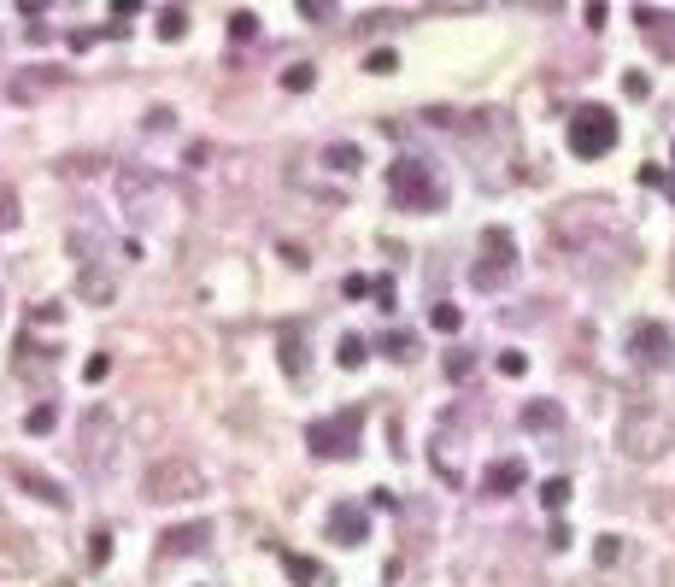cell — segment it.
I'll return each mask as SVG.
<instances>
[{
    "instance_id": "44dd1931",
    "label": "cell",
    "mask_w": 675,
    "mask_h": 587,
    "mask_svg": "<svg viewBox=\"0 0 675 587\" xmlns=\"http://www.w3.org/2000/svg\"><path fill=\"white\" fill-rule=\"evenodd\" d=\"M282 370H289L294 382L306 377V347H299V329H294V323L282 329Z\"/></svg>"
},
{
    "instance_id": "83f0119b",
    "label": "cell",
    "mask_w": 675,
    "mask_h": 587,
    "mask_svg": "<svg viewBox=\"0 0 675 587\" xmlns=\"http://www.w3.org/2000/svg\"><path fill=\"white\" fill-rule=\"evenodd\" d=\"M311 83H318V71H311V65H289V71H282V89H289V94H306Z\"/></svg>"
},
{
    "instance_id": "d590c367",
    "label": "cell",
    "mask_w": 675,
    "mask_h": 587,
    "mask_svg": "<svg viewBox=\"0 0 675 587\" xmlns=\"http://www.w3.org/2000/svg\"><path fill=\"white\" fill-rule=\"evenodd\" d=\"M299 12H306V18H318V24H329L335 18V0H294Z\"/></svg>"
},
{
    "instance_id": "ac0fdd59",
    "label": "cell",
    "mask_w": 675,
    "mask_h": 587,
    "mask_svg": "<svg viewBox=\"0 0 675 587\" xmlns=\"http://www.w3.org/2000/svg\"><path fill=\"white\" fill-rule=\"evenodd\" d=\"M59 71H47V65H35V71H24V77H12V100H42V94H54L59 89Z\"/></svg>"
},
{
    "instance_id": "3957f363",
    "label": "cell",
    "mask_w": 675,
    "mask_h": 587,
    "mask_svg": "<svg viewBox=\"0 0 675 587\" xmlns=\"http://www.w3.org/2000/svg\"><path fill=\"white\" fill-rule=\"evenodd\" d=\"M387 189H394V200H399L406 211H435V206L446 200V189L435 182V165H429V159H406V153L387 165Z\"/></svg>"
},
{
    "instance_id": "4316f807",
    "label": "cell",
    "mask_w": 675,
    "mask_h": 587,
    "mask_svg": "<svg viewBox=\"0 0 675 587\" xmlns=\"http://www.w3.org/2000/svg\"><path fill=\"white\" fill-rule=\"evenodd\" d=\"M54 423H59V406H54V399H42V406H35L30 417H24V429H30V435H47Z\"/></svg>"
},
{
    "instance_id": "4fadbf2b",
    "label": "cell",
    "mask_w": 675,
    "mask_h": 587,
    "mask_svg": "<svg viewBox=\"0 0 675 587\" xmlns=\"http://www.w3.org/2000/svg\"><path fill=\"white\" fill-rule=\"evenodd\" d=\"M365 534H370V517H365V511L353 505V499L329 511V541H335V546H358V541H365Z\"/></svg>"
},
{
    "instance_id": "ab89813d",
    "label": "cell",
    "mask_w": 675,
    "mask_h": 587,
    "mask_svg": "<svg viewBox=\"0 0 675 587\" xmlns=\"http://www.w3.org/2000/svg\"><path fill=\"white\" fill-rule=\"evenodd\" d=\"M605 18H611V12H605V0H587V12H582V24H587V30H605Z\"/></svg>"
},
{
    "instance_id": "30bf717a",
    "label": "cell",
    "mask_w": 675,
    "mask_h": 587,
    "mask_svg": "<svg viewBox=\"0 0 675 587\" xmlns=\"http://www.w3.org/2000/svg\"><path fill=\"white\" fill-rule=\"evenodd\" d=\"M629 353H634V365H641V370H664L670 358H675V335L664 329V323H634Z\"/></svg>"
},
{
    "instance_id": "74e56055",
    "label": "cell",
    "mask_w": 675,
    "mask_h": 587,
    "mask_svg": "<svg viewBox=\"0 0 675 587\" xmlns=\"http://www.w3.org/2000/svg\"><path fill=\"white\" fill-rule=\"evenodd\" d=\"M341 294H347V299H365V294H377V282H370V277H358V270H353V277L341 282Z\"/></svg>"
},
{
    "instance_id": "e575fe53",
    "label": "cell",
    "mask_w": 675,
    "mask_h": 587,
    "mask_svg": "<svg viewBox=\"0 0 675 587\" xmlns=\"http://www.w3.org/2000/svg\"><path fill=\"white\" fill-rule=\"evenodd\" d=\"M12 223H18V194L0 182V230H12Z\"/></svg>"
},
{
    "instance_id": "603a6c76",
    "label": "cell",
    "mask_w": 675,
    "mask_h": 587,
    "mask_svg": "<svg viewBox=\"0 0 675 587\" xmlns=\"http://www.w3.org/2000/svg\"><path fill=\"white\" fill-rule=\"evenodd\" d=\"M335 358H341V370H358L370 358V341H365V335H341V353H335Z\"/></svg>"
},
{
    "instance_id": "7a4b0ae2",
    "label": "cell",
    "mask_w": 675,
    "mask_h": 587,
    "mask_svg": "<svg viewBox=\"0 0 675 587\" xmlns=\"http://www.w3.org/2000/svg\"><path fill=\"white\" fill-rule=\"evenodd\" d=\"M112 189H118V206H123V218H130L135 230H147V223H153L159 211L171 206L165 177H153V171H142V165H118Z\"/></svg>"
},
{
    "instance_id": "ee69618b",
    "label": "cell",
    "mask_w": 675,
    "mask_h": 587,
    "mask_svg": "<svg viewBox=\"0 0 675 587\" xmlns=\"http://www.w3.org/2000/svg\"><path fill=\"white\" fill-rule=\"evenodd\" d=\"M18 6L30 12V18H42V12H47V0H18Z\"/></svg>"
},
{
    "instance_id": "d4e9b609",
    "label": "cell",
    "mask_w": 675,
    "mask_h": 587,
    "mask_svg": "<svg viewBox=\"0 0 675 587\" xmlns=\"http://www.w3.org/2000/svg\"><path fill=\"white\" fill-rule=\"evenodd\" d=\"M0 570H35V546H6L0 534Z\"/></svg>"
},
{
    "instance_id": "f6af8a7d",
    "label": "cell",
    "mask_w": 675,
    "mask_h": 587,
    "mask_svg": "<svg viewBox=\"0 0 675 587\" xmlns=\"http://www.w3.org/2000/svg\"><path fill=\"white\" fill-rule=\"evenodd\" d=\"M529 6H546V12H558V6H564V0H529Z\"/></svg>"
},
{
    "instance_id": "5bb4252c",
    "label": "cell",
    "mask_w": 675,
    "mask_h": 587,
    "mask_svg": "<svg viewBox=\"0 0 675 587\" xmlns=\"http://www.w3.org/2000/svg\"><path fill=\"white\" fill-rule=\"evenodd\" d=\"M12 482H18L30 499H42V505H59V511H65V488H59L54 476H42V470H30V465H12Z\"/></svg>"
},
{
    "instance_id": "f546056e",
    "label": "cell",
    "mask_w": 675,
    "mask_h": 587,
    "mask_svg": "<svg viewBox=\"0 0 675 587\" xmlns=\"http://www.w3.org/2000/svg\"><path fill=\"white\" fill-rule=\"evenodd\" d=\"M470 370H476V353H465V347H453V353H446V377H453V382H465Z\"/></svg>"
},
{
    "instance_id": "7402d4cb",
    "label": "cell",
    "mask_w": 675,
    "mask_h": 587,
    "mask_svg": "<svg viewBox=\"0 0 675 587\" xmlns=\"http://www.w3.org/2000/svg\"><path fill=\"white\" fill-rule=\"evenodd\" d=\"M382 353L394 358V365H411V358H417V335H406V329H387V335H382Z\"/></svg>"
},
{
    "instance_id": "f1b7e54d",
    "label": "cell",
    "mask_w": 675,
    "mask_h": 587,
    "mask_svg": "<svg viewBox=\"0 0 675 587\" xmlns=\"http://www.w3.org/2000/svg\"><path fill=\"white\" fill-rule=\"evenodd\" d=\"M541 505H546V511H564V505H570V482H564V476H553V482L541 488Z\"/></svg>"
},
{
    "instance_id": "7c38bea8",
    "label": "cell",
    "mask_w": 675,
    "mask_h": 587,
    "mask_svg": "<svg viewBox=\"0 0 675 587\" xmlns=\"http://www.w3.org/2000/svg\"><path fill=\"white\" fill-rule=\"evenodd\" d=\"M206 541H211V523H182V529L159 534V558H194Z\"/></svg>"
},
{
    "instance_id": "6da1fadb",
    "label": "cell",
    "mask_w": 675,
    "mask_h": 587,
    "mask_svg": "<svg viewBox=\"0 0 675 587\" xmlns=\"http://www.w3.org/2000/svg\"><path fill=\"white\" fill-rule=\"evenodd\" d=\"M142 494L153 499V505H182V499H200L206 494V470L194 465V458L171 453V458H153L142 476Z\"/></svg>"
},
{
    "instance_id": "277c9868",
    "label": "cell",
    "mask_w": 675,
    "mask_h": 587,
    "mask_svg": "<svg viewBox=\"0 0 675 587\" xmlns=\"http://www.w3.org/2000/svg\"><path fill=\"white\" fill-rule=\"evenodd\" d=\"M617 441H622V453H629V458H664L670 446H675V423L658 406H634L629 417H622Z\"/></svg>"
},
{
    "instance_id": "836d02e7",
    "label": "cell",
    "mask_w": 675,
    "mask_h": 587,
    "mask_svg": "<svg viewBox=\"0 0 675 587\" xmlns=\"http://www.w3.org/2000/svg\"><path fill=\"white\" fill-rule=\"evenodd\" d=\"M365 71H370V77H387V71H399V59L387 54V47H377V54L365 59Z\"/></svg>"
},
{
    "instance_id": "60d3db41",
    "label": "cell",
    "mask_w": 675,
    "mask_h": 587,
    "mask_svg": "<svg viewBox=\"0 0 675 587\" xmlns=\"http://www.w3.org/2000/svg\"><path fill=\"white\" fill-rule=\"evenodd\" d=\"M523 370H529V358H523V353H499V377H523Z\"/></svg>"
},
{
    "instance_id": "5b68a950",
    "label": "cell",
    "mask_w": 675,
    "mask_h": 587,
    "mask_svg": "<svg viewBox=\"0 0 675 587\" xmlns=\"http://www.w3.org/2000/svg\"><path fill=\"white\" fill-rule=\"evenodd\" d=\"M470 282L482 294H499L517 282V241H511V230H482V259L470 265Z\"/></svg>"
},
{
    "instance_id": "e0dca14e",
    "label": "cell",
    "mask_w": 675,
    "mask_h": 587,
    "mask_svg": "<svg viewBox=\"0 0 675 587\" xmlns=\"http://www.w3.org/2000/svg\"><path fill=\"white\" fill-rule=\"evenodd\" d=\"M523 482H529V470H523V458H505V465H494L482 476V494L487 499H505V494H517Z\"/></svg>"
},
{
    "instance_id": "ffe728a7",
    "label": "cell",
    "mask_w": 675,
    "mask_h": 587,
    "mask_svg": "<svg viewBox=\"0 0 675 587\" xmlns=\"http://www.w3.org/2000/svg\"><path fill=\"white\" fill-rule=\"evenodd\" d=\"M523 429H534V435H541V429H564V411H558L553 399H546V406L534 399V406H523Z\"/></svg>"
},
{
    "instance_id": "b9f144b4",
    "label": "cell",
    "mask_w": 675,
    "mask_h": 587,
    "mask_svg": "<svg viewBox=\"0 0 675 587\" xmlns=\"http://www.w3.org/2000/svg\"><path fill=\"white\" fill-rule=\"evenodd\" d=\"M171 123H177V112H171V106H153V112H147V130H171Z\"/></svg>"
},
{
    "instance_id": "8992f818",
    "label": "cell",
    "mask_w": 675,
    "mask_h": 587,
    "mask_svg": "<svg viewBox=\"0 0 675 587\" xmlns=\"http://www.w3.org/2000/svg\"><path fill=\"white\" fill-rule=\"evenodd\" d=\"M358 435H365V411L347 406V411H335V417L311 423L306 446H311V458H353L358 453Z\"/></svg>"
},
{
    "instance_id": "f35d334b",
    "label": "cell",
    "mask_w": 675,
    "mask_h": 587,
    "mask_svg": "<svg viewBox=\"0 0 675 587\" xmlns=\"http://www.w3.org/2000/svg\"><path fill=\"white\" fill-rule=\"evenodd\" d=\"M83 377H89V382H106V377H112V358H106V353H94L89 365H83Z\"/></svg>"
},
{
    "instance_id": "cb8c5ba5",
    "label": "cell",
    "mask_w": 675,
    "mask_h": 587,
    "mask_svg": "<svg viewBox=\"0 0 675 587\" xmlns=\"http://www.w3.org/2000/svg\"><path fill=\"white\" fill-rule=\"evenodd\" d=\"M159 35H165V42H182V35H189V12L165 6V12H159Z\"/></svg>"
},
{
    "instance_id": "2e32d148",
    "label": "cell",
    "mask_w": 675,
    "mask_h": 587,
    "mask_svg": "<svg viewBox=\"0 0 675 587\" xmlns=\"http://www.w3.org/2000/svg\"><path fill=\"white\" fill-rule=\"evenodd\" d=\"M282 570H289L294 587H335L329 564H318V558H306V553H282Z\"/></svg>"
},
{
    "instance_id": "484cf974",
    "label": "cell",
    "mask_w": 675,
    "mask_h": 587,
    "mask_svg": "<svg viewBox=\"0 0 675 587\" xmlns=\"http://www.w3.org/2000/svg\"><path fill=\"white\" fill-rule=\"evenodd\" d=\"M593 564H599V570L622 564V534H599V541H593Z\"/></svg>"
},
{
    "instance_id": "9a60e30c",
    "label": "cell",
    "mask_w": 675,
    "mask_h": 587,
    "mask_svg": "<svg viewBox=\"0 0 675 587\" xmlns=\"http://www.w3.org/2000/svg\"><path fill=\"white\" fill-rule=\"evenodd\" d=\"M77 294L89 299V306H112L118 282H112V270H106V265H77Z\"/></svg>"
},
{
    "instance_id": "d6a6232c",
    "label": "cell",
    "mask_w": 675,
    "mask_h": 587,
    "mask_svg": "<svg viewBox=\"0 0 675 587\" xmlns=\"http://www.w3.org/2000/svg\"><path fill=\"white\" fill-rule=\"evenodd\" d=\"M230 35H235V42H253V35H259V18H253V12H235V18H230Z\"/></svg>"
},
{
    "instance_id": "9c48e42d",
    "label": "cell",
    "mask_w": 675,
    "mask_h": 587,
    "mask_svg": "<svg viewBox=\"0 0 675 587\" xmlns=\"http://www.w3.org/2000/svg\"><path fill=\"white\" fill-rule=\"evenodd\" d=\"M112 446H118V417H112L106 406H89L83 411V429H77V465L89 470V476H100Z\"/></svg>"
},
{
    "instance_id": "1f68e13d",
    "label": "cell",
    "mask_w": 675,
    "mask_h": 587,
    "mask_svg": "<svg viewBox=\"0 0 675 587\" xmlns=\"http://www.w3.org/2000/svg\"><path fill=\"white\" fill-rule=\"evenodd\" d=\"M106 558H112V529H94V534H89V564L100 570Z\"/></svg>"
},
{
    "instance_id": "d6986e66",
    "label": "cell",
    "mask_w": 675,
    "mask_h": 587,
    "mask_svg": "<svg viewBox=\"0 0 675 587\" xmlns=\"http://www.w3.org/2000/svg\"><path fill=\"white\" fill-rule=\"evenodd\" d=\"M318 159H323V165L335 171V177H353V171L365 165V147H358V142H329V147H323Z\"/></svg>"
},
{
    "instance_id": "4dcf8cb0",
    "label": "cell",
    "mask_w": 675,
    "mask_h": 587,
    "mask_svg": "<svg viewBox=\"0 0 675 587\" xmlns=\"http://www.w3.org/2000/svg\"><path fill=\"white\" fill-rule=\"evenodd\" d=\"M429 323H435V329H441V335H458V323H465V311H458V306H435V311H429Z\"/></svg>"
},
{
    "instance_id": "52a82bcc",
    "label": "cell",
    "mask_w": 675,
    "mask_h": 587,
    "mask_svg": "<svg viewBox=\"0 0 675 587\" xmlns=\"http://www.w3.org/2000/svg\"><path fill=\"white\" fill-rule=\"evenodd\" d=\"M599 235H611L605 206H587V200H582V206H564V211L553 218V241L564 247V253H576V259L593 253V241H599Z\"/></svg>"
},
{
    "instance_id": "8fae6325",
    "label": "cell",
    "mask_w": 675,
    "mask_h": 587,
    "mask_svg": "<svg viewBox=\"0 0 675 587\" xmlns=\"http://www.w3.org/2000/svg\"><path fill=\"white\" fill-rule=\"evenodd\" d=\"M634 30L658 47L664 59H675V12H658V6H634Z\"/></svg>"
},
{
    "instance_id": "8d00e7d4",
    "label": "cell",
    "mask_w": 675,
    "mask_h": 587,
    "mask_svg": "<svg viewBox=\"0 0 675 587\" xmlns=\"http://www.w3.org/2000/svg\"><path fill=\"white\" fill-rule=\"evenodd\" d=\"M622 94H629V100H646V94H652V83H646V71H629V77H622Z\"/></svg>"
},
{
    "instance_id": "ba28073f",
    "label": "cell",
    "mask_w": 675,
    "mask_h": 587,
    "mask_svg": "<svg viewBox=\"0 0 675 587\" xmlns=\"http://www.w3.org/2000/svg\"><path fill=\"white\" fill-rule=\"evenodd\" d=\"M611 147H617V112H611V106L570 112V153H576V159H605Z\"/></svg>"
},
{
    "instance_id": "7bdbcfd3",
    "label": "cell",
    "mask_w": 675,
    "mask_h": 587,
    "mask_svg": "<svg viewBox=\"0 0 675 587\" xmlns=\"http://www.w3.org/2000/svg\"><path fill=\"white\" fill-rule=\"evenodd\" d=\"M112 12H118V18H130V12H142V0H112Z\"/></svg>"
}]
</instances>
